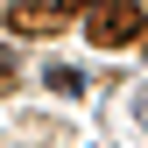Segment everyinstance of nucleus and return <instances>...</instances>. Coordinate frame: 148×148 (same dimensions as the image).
<instances>
[{"instance_id":"obj_1","label":"nucleus","mask_w":148,"mask_h":148,"mask_svg":"<svg viewBox=\"0 0 148 148\" xmlns=\"http://www.w3.org/2000/svg\"><path fill=\"white\" fill-rule=\"evenodd\" d=\"M85 35H92L99 49H127V42L148 35V14L134 7V0H99V7L85 14Z\"/></svg>"},{"instance_id":"obj_2","label":"nucleus","mask_w":148,"mask_h":148,"mask_svg":"<svg viewBox=\"0 0 148 148\" xmlns=\"http://www.w3.org/2000/svg\"><path fill=\"white\" fill-rule=\"evenodd\" d=\"M42 78H49V92H64V99H78V92H85V78H78L71 64H49Z\"/></svg>"},{"instance_id":"obj_3","label":"nucleus","mask_w":148,"mask_h":148,"mask_svg":"<svg viewBox=\"0 0 148 148\" xmlns=\"http://www.w3.org/2000/svg\"><path fill=\"white\" fill-rule=\"evenodd\" d=\"M134 120H141V127H148V85H141V92H134Z\"/></svg>"},{"instance_id":"obj_4","label":"nucleus","mask_w":148,"mask_h":148,"mask_svg":"<svg viewBox=\"0 0 148 148\" xmlns=\"http://www.w3.org/2000/svg\"><path fill=\"white\" fill-rule=\"evenodd\" d=\"M71 7H99V0H71Z\"/></svg>"}]
</instances>
